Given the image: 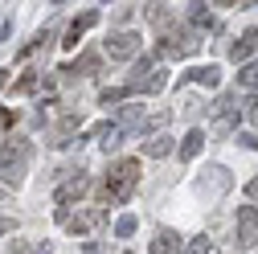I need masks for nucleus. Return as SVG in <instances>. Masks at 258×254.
Instances as JSON below:
<instances>
[{"mask_svg":"<svg viewBox=\"0 0 258 254\" xmlns=\"http://www.w3.org/2000/svg\"><path fill=\"white\" fill-rule=\"evenodd\" d=\"M238 94H221L217 99V107H213V132H230L234 127V119H238Z\"/></svg>","mask_w":258,"mask_h":254,"instance_id":"6e6552de","label":"nucleus"},{"mask_svg":"<svg viewBox=\"0 0 258 254\" xmlns=\"http://www.w3.org/2000/svg\"><path fill=\"white\" fill-rule=\"evenodd\" d=\"M123 99H127V86H115V90H103V94H99V103H103V107L123 103Z\"/></svg>","mask_w":258,"mask_h":254,"instance_id":"a878e982","label":"nucleus"},{"mask_svg":"<svg viewBox=\"0 0 258 254\" xmlns=\"http://www.w3.org/2000/svg\"><path fill=\"white\" fill-rule=\"evenodd\" d=\"M188 21H192V29H201V33H205V29H209V33L217 29V17L209 13V5H188Z\"/></svg>","mask_w":258,"mask_h":254,"instance_id":"dca6fc26","label":"nucleus"},{"mask_svg":"<svg viewBox=\"0 0 258 254\" xmlns=\"http://www.w3.org/2000/svg\"><path fill=\"white\" fill-rule=\"evenodd\" d=\"M37 86H41V78H37V74H25V78H21V82H17L13 90H17V94H33Z\"/></svg>","mask_w":258,"mask_h":254,"instance_id":"bb28decb","label":"nucleus"},{"mask_svg":"<svg viewBox=\"0 0 258 254\" xmlns=\"http://www.w3.org/2000/svg\"><path fill=\"white\" fill-rule=\"evenodd\" d=\"M258 234V209L254 205H242L238 209V246H250Z\"/></svg>","mask_w":258,"mask_h":254,"instance_id":"1a4fd4ad","label":"nucleus"},{"mask_svg":"<svg viewBox=\"0 0 258 254\" xmlns=\"http://www.w3.org/2000/svg\"><path fill=\"white\" fill-rule=\"evenodd\" d=\"M246 193H250V197H258V176H254V180L246 184Z\"/></svg>","mask_w":258,"mask_h":254,"instance_id":"72a5a7b5","label":"nucleus"},{"mask_svg":"<svg viewBox=\"0 0 258 254\" xmlns=\"http://www.w3.org/2000/svg\"><path fill=\"white\" fill-rule=\"evenodd\" d=\"M136 184H140V160H119V164H111V172L103 176V184H99V201L103 205H123L127 197L136 193Z\"/></svg>","mask_w":258,"mask_h":254,"instance_id":"f257e3e1","label":"nucleus"},{"mask_svg":"<svg viewBox=\"0 0 258 254\" xmlns=\"http://www.w3.org/2000/svg\"><path fill=\"white\" fill-rule=\"evenodd\" d=\"M5 82H9V70H0V86H5Z\"/></svg>","mask_w":258,"mask_h":254,"instance_id":"c9c22d12","label":"nucleus"},{"mask_svg":"<svg viewBox=\"0 0 258 254\" xmlns=\"http://www.w3.org/2000/svg\"><path fill=\"white\" fill-rule=\"evenodd\" d=\"M78 123H82V115H66V119L57 123V132H53V140H49V144H53V148H66V144H70V136L78 132Z\"/></svg>","mask_w":258,"mask_h":254,"instance_id":"f3484780","label":"nucleus"},{"mask_svg":"<svg viewBox=\"0 0 258 254\" xmlns=\"http://www.w3.org/2000/svg\"><path fill=\"white\" fill-rule=\"evenodd\" d=\"M238 144H242L246 152H254V148H258V140H254V132H238Z\"/></svg>","mask_w":258,"mask_h":254,"instance_id":"7c9ffc66","label":"nucleus"},{"mask_svg":"<svg viewBox=\"0 0 258 254\" xmlns=\"http://www.w3.org/2000/svg\"><path fill=\"white\" fill-rule=\"evenodd\" d=\"M82 254H99V242H86V250Z\"/></svg>","mask_w":258,"mask_h":254,"instance_id":"f704fd0d","label":"nucleus"},{"mask_svg":"<svg viewBox=\"0 0 258 254\" xmlns=\"http://www.w3.org/2000/svg\"><path fill=\"white\" fill-rule=\"evenodd\" d=\"M57 221H61V226H66L70 234L86 238L90 230H99L103 221H107V209H86V213H70V209H57Z\"/></svg>","mask_w":258,"mask_h":254,"instance_id":"20e7f679","label":"nucleus"},{"mask_svg":"<svg viewBox=\"0 0 258 254\" xmlns=\"http://www.w3.org/2000/svg\"><path fill=\"white\" fill-rule=\"evenodd\" d=\"M90 25H99V9H86L82 17H74V21H70V29H66V41H61V45H66V49H74V45H78V37L86 33Z\"/></svg>","mask_w":258,"mask_h":254,"instance_id":"9d476101","label":"nucleus"},{"mask_svg":"<svg viewBox=\"0 0 258 254\" xmlns=\"http://www.w3.org/2000/svg\"><path fill=\"white\" fill-rule=\"evenodd\" d=\"M168 86V74L164 70H156V61L152 57H140L136 61V70H132V78H127V94H156V90H164Z\"/></svg>","mask_w":258,"mask_h":254,"instance_id":"7ed1b4c3","label":"nucleus"},{"mask_svg":"<svg viewBox=\"0 0 258 254\" xmlns=\"http://www.w3.org/2000/svg\"><path fill=\"white\" fill-rule=\"evenodd\" d=\"M86 188H90V176H82V172L70 176L66 184H57V188H53V205H57V209H66L70 201H82V197H86Z\"/></svg>","mask_w":258,"mask_h":254,"instance_id":"0eeeda50","label":"nucleus"},{"mask_svg":"<svg viewBox=\"0 0 258 254\" xmlns=\"http://www.w3.org/2000/svg\"><path fill=\"white\" fill-rule=\"evenodd\" d=\"M29 156H33V148H29V140L13 136L0 144V180H9V184H21L25 168H29Z\"/></svg>","mask_w":258,"mask_h":254,"instance_id":"f03ea898","label":"nucleus"},{"mask_svg":"<svg viewBox=\"0 0 258 254\" xmlns=\"http://www.w3.org/2000/svg\"><path fill=\"white\" fill-rule=\"evenodd\" d=\"M238 82H242L246 90H258V61H246L242 74H238Z\"/></svg>","mask_w":258,"mask_h":254,"instance_id":"5701e85b","label":"nucleus"},{"mask_svg":"<svg viewBox=\"0 0 258 254\" xmlns=\"http://www.w3.org/2000/svg\"><path fill=\"white\" fill-rule=\"evenodd\" d=\"M115 123L123 127V132H132V127H144V107H123Z\"/></svg>","mask_w":258,"mask_h":254,"instance_id":"aec40b11","label":"nucleus"},{"mask_svg":"<svg viewBox=\"0 0 258 254\" xmlns=\"http://www.w3.org/2000/svg\"><path fill=\"white\" fill-rule=\"evenodd\" d=\"M123 136H127V132H123L119 123H99V127H94V140H99L107 152H111V148H119V144H123Z\"/></svg>","mask_w":258,"mask_h":254,"instance_id":"ddd939ff","label":"nucleus"},{"mask_svg":"<svg viewBox=\"0 0 258 254\" xmlns=\"http://www.w3.org/2000/svg\"><path fill=\"white\" fill-rule=\"evenodd\" d=\"M164 123H168V111H156V115H152V119H148V123L140 127V132H144V136H156V132H160Z\"/></svg>","mask_w":258,"mask_h":254,"instance_id":"393cba45","label":"nucleus"},{"mask_svg":"<svg viewBox=\"0 0 258 254\" xmlns=\"http://www.w3.org/2000/svg\"><path fill=\"white\" fill-rule=\"evenodd\" d=\"M213 172V193H221V188H230V172H225V168H209ZM197 188H209V180H201Z\"/></svg>","mask_w":258,"mask_h":254,"instance_id":"b1692460","label":"nucleus"},{"mask_svg":"<svg viewBox=\"0 0 258 254\" xmlns=\"http://www.w3.org/2000/svg\"><path fill=\"white\" fill-rule=\"evenodd\" d=\"M13 123H17V111L13 107H0V132H9Z\"/></svg>","mask_w":258,"mask_h":254,"instance_id":"c756f323","label":"nucleus"},{"mask_svg":"<svg viewBox=\"0 0 258 254\" xmlns=\"http://www.w3.org/2000/svg\"><path fill=\"white\" fill-rule=\"evenodd\" d=\"M246 119H250V123H258V99H250V103H246Z\"/></svg>","mask_w":258,"mask_h":254,"instance_id":"2f4dec72","label":"nucleus"},{"mask_svg":"<svg viewBox=\"0 0 258 254\" xmlns=\"http://www.w3.org/2000/svg\"><path fill=\"white\" fill-rule=\"evenodd\" d=\"M197 49H201L197 33H168L164 41L156 45V57H188V53H197Z\"/></svg>","mask_w":258,"mask_h":254,"instance_id":"39448f33","label":"nucleus"},{"mask_svg":"<svg viewBox=\"0 0 258 254\" xmlns=\"http://www.w3.org/2000/svg\"><path fill=\"white\" fill-rule=\"evenodd\" d=\"M140 45H144V37H140V33H132V29H123V33H111V37H107V53H111L115 61L136 57V53H140Z\"/></svg>","mask_w":258,"mask_h":254,"instance_id":"423d86ee","label":"nucleus"},{"mask_svg":"<svg viewBox=\"0 0 258 254\" xmlns=\"http://www.w3.org/2000/svg\"><path fill=\"white\" fill-rule=\"evenodd\" d=\"M9 33H13V13H9V9H0V41H5Z\"/></svg>","mask_w":258,"mask_h":254,"instance_id":"c85d7f7f","label":"nucleus"},{"mask_svg":"<svg viewBox=\"0 0 258 254\" xmlns=\"http://www.w3.org/2000/svg\"><path fill=\"white\" fill-rule=\"evenodd\" d=\"M184 254H209V238H192L184 246Z\"/></svg>","mask_w":258,"mask_h":254,"instance_id":"cd10ccee","label":"nucleus"},{"mask_svg":"<svg viewBox=\"0 0 258 254\" xmlns=\"http://www.w3.org/2000/svg\"><path fill=\"white\" fill-rule=\"evenodd\" d=\"M148 254H180V234H172V230H160V234L152 238Z\"/></svg>","mask_w":258,"mask_h":254,"instance_id":"f8f14e48","label":"nucleus"},{"mask_svg":"<svg viewBox=\"0 0 258 254\" xmlns=\"http://www.w3.org/2000/svg\"><path fill=\"white\" fill-rule=\"evenodd\" d=\"M254 41H258V33H254V29H246V33H242V37H238V41L230 45V57L238 61V66H242V61H246V57L254 53Z\"/></svg>","mask_w":258,"mask_h":254,"instance_id":"a211bd4d","label":"nucleus"},{"mask_svg":"<svg viewBox=\"0 0 258 254\" xmlns=\"http://www.w3.org/2000/svg\"><path fill=\"white\" fill-rule=\"evenodd\" d=\"M144 152L152 156V160H164V156L172 152V140H168V136H152V140L144 144Z\"/></svg>","mask_w":258,"mask_h":254,"instance_id":"6ab92c4d","label":"nucleus"},{"mask_svg":"<svg viewBox=\"0 0 258 254\" xmlns=\"http://www.w3.org/2000/svg\"><path fill=\"white\" fill-rule=\"evenodd\" d=\"M184 82H197V86H209V90H213V86L221 82V70H217L213 61H209V66H197V70H188V74H184Z\"/></svg>","mask_w":258,"mask_h":254,"instance_id":"2eb2a0df","label":"nucleus"},{"mask_svg":"<svg viewBox=\"0 0 258 254\" xmlns=\"http://www.w3.org/2000/svg\"><path fill=\"white\" fill-rule=\"evenodd\" d=\"M49 41H53V29H45V33H37L33 41H29V45H21V49H17V57H21V61H25V57H33V53H37V49H45Z\"/></svg>","mask_w":258,"mask_h":254,"instance_id":"412c9836","label":"nucleus"},{"mask_svg":"<svg viewBox=\"0 0 258 254\" xmlns=\"http://www.w3.org/2000/svg\"><path fill=\"white\" fill-rule=\"evenodd\" d=\"M99 66H103V57H99V53H82L78 61L61 66L57 74H66V78H86V74H99Z\"/></svg>","mask_w":258,"mask_h":254,"instance_id":"9b49d317","label":"nucleus"},{"mask_svg":"<svg viewBox=\"0 0 258 254\" xmlns=\"http://www.w3.org/2000/svg\"><path fill=\"white\" fill-rule=\"evenodd\" d=\"M201 148H205V132H201V127H192V132L180 140V160H197Z\"/></svg>","mask_w":258,"mask_h":254,"instance_id":"4468645a","label":"nucleus"},{"mask_svg":"<svg viewBox=\"0 0 258 254\" xmlns=\"http://www.w3.org/2000/svg\"><path fill=\"white\" fill-rule=\"evenodd\" d=\"M13 230H17V221L13 217H0V234H13Z\"/></svg>","mask_w":258,"mask_h":254,"instance_id":"473e14b6","label":"nucleus"},{"mask_svg":"<svg viewBox=\"0 0 258 254\" xmlns=\"http://www.w3.org/2000/svg\"><path fill=\"white\" fill-rule=\"evenodd\" d=\"M136 226H140L136 213H123V217L115 221V238H132V234H136Z\"/></svg>","mask_w":258,"mask_h":254,"instance_id":"4be33fe9","label":"nucleus"}]
</instances>
